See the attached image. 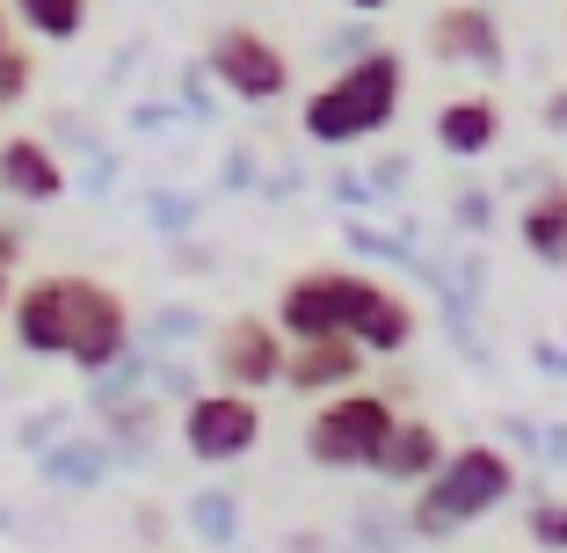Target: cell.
<instances>
[{
  "mask_svg": "<svg viewBox=\"0 0 567 553\" xmlns=\"http://www.w3.org/2000/svg\"><path fill=\"white\" fill-rule=\"evenodd\" d=\"M401 95H408L401 51L379 44V51H357L328 88H313L306 110H299V124H306V139H320V146H357V139H379L385 124L401 117Z\"/></svg>",
  "mask_w": 567,
  "mask_h": 553,
  "instance_id": "1",
  "label": "cell"
},
{
  "mask_svg": "<svg viewBox=\"0 0 567 553\" xmlns=\"http://www.w3.org/2000/svg\"><path fill=\"white\" fill-rule=\"evenodd\" d=\"M509 495H517V459L495 452V444H458V452H444V467L422 481L415 532L451 539V532H466V524H481L487 510H502Z\"/></svg>",
  "mask_w": 567,
  "mask_h": 553,
  "instance_id": "2",
  "label": "cell"
},
{
  "mask_svg": "<svg viewBox=\"0 0 567 553\" xmlns=\"http://www.w3.org/2000/svg\"><path fill=\"white\" fill-rule=\"evenodd\" d=\"M393 422H401V416H393V401H385V393H364V386L328 393V401L306 416V459H313V467H334V473L371 467Z\"/></svg>",
  "mask_w": 567,
  "mask_h": 553,
  "instance_id": "3",
  "label": "cell"
},
{
  "mask_svg": "<svg viewBox=\"0 0 567 553\" xmlns=\"http://www.w3.org/2000/svg\"><path fill=\"white\" fill-rule=\"evenodd\" d=\"M59 306H66V365L73 371H110L132 350V314L102 277L59 269Z\"/></svg>",
  "mask_w": 567,
  "mask_h": 553,
  "instance_id": "4",
  "label": "cell"
},
{
  "mask_svg": "<svg viewBox=\"0 0 567 553\" xmlns=\"http://www.w3.org/2000/svg\"><path fill=\"white\" fill-rule=\"evenodd\" d=\"M371 277L364 269H299L277 291V336L284 342H313V336H350L357 306H364Z\"/></svg>",
  "mask_w": 567,
  "mask_h": 553,
  "instance_id": "5",
  "label": "cell"
},
{
  "mask_svg": "<svg viewBox=\"0 0 567 553\" xmlns=\"http://www.w3.org/2000/svg\"><path fill=\"white\" fill-rule=\"evenodd\" d=\"M204 59H212V81L240 102H284L291 95V59H284V44L262 37V30H248V22L218 30Z\"/></svg>",
  "mask_w": 567,
  "mask_h": 553,
  "instance_id": "6",
  "label": "cell"
},
{
  "mask_svg": "<svg viewBox=\"0 0 567 553\" xmlns=\"http://www.w3.org/2000/svg\"><path fill=\"white\" fill-rule=\"evenodd\" d=\"M183 444H189V459H204V467L248 459L255 444H262V408H255V393H226V386L197 393V401L183 408Z\"/></svg>",
  "mask_w": 567,
  "mask_h": 553,
  "instance_id": "7",
  "label": "cell"
},
{
  "mask_svg": "<svg viewBox=\"0 0 567 553\" xmlns=\"http://www.w3.org/2000/svg\"><path fill=\"white\" fill-rule=\"evenodd\" d=\"M284 350H291V342L277 336V320L240 314V320H226V328H218L212 371H218V386H226V393H262V386L284 379Z\"/></svg>",
  "mask_w": 567,
  "mask_h": 553,
  "instance_id": "8",
  "label": "cell"
},
{
  "mask_svg": "<svg viewBox=\"0 0 567 553\" xmlns=\"http://www.w3.org/2000/svg\"><path fill=\"white\" fill-rule=\"evenodd\" d=\"M422 37H430L436 66L502 73V59H509V37H502V22H495V8H487V0H451V8H436Z\"/></svg>",
  "mask_w": 567,
  "mask_h": 553,
  "instance_id": "9",
  "label": "cell"
},
{
  "mask_svg": "<svg viewBox=\"0 0 567 553\" xmlns=\"http://www.w3.org/2000/svg\"><path fill=\"white\" fill-rule=\"evenodd\" d=\"M357 379H364V350H357L350 336H313V342H291V350H284L277 386H291L306 401H328V393H350Z\"/></svg>",
  "mask_w": 567,
  "mask_h": 553,
  "instance_id": "10",
  "label": "cell"
},
{
  "mask_svg": "<svg viewBox=\"0 0 567 553\" xmlns=\"http://www.w3.org/2000/svg\"><path fill=\"white\" fill-rule=\"evenodd\" d=\"M0 197H16V204H59L66 197V161H59V146H44V139H30V132L0 139Z\"/></svg>",
  "mask_w": 567,
  "mask_h": 553,
  "instance_id": "11",
  "label": "cell"
},
{
  "mask_svg": "<svg viewBox=\"0 0 567 553\" xmlns=\"http://www.w3.org/2000/svg\"><path fill=\"white\" fill-rule=\"evenodd\" d=\"M8 328L30 357H66V306H59V269L8 291Z\"/></svg>",
  "mask_w": 567,
  "mask_h": 553,
  "instance_id": "12",
  "label": "cell"
},
{
  "mask_svg": "<svg viewBox=\"0 0 567 553\" xmlns=\"http://www.w3.org/2000/svg\"><path fill=\"white\" fill-rule=\"evenodd\" d=\"M350 342L364 357H401L408 342H415V306H408L393 285H379V277H371L364 306H357V320H350Z\"/></svg>",
  "mask_w": 567,
  "mask_h": 553,
  "instance_id": "13",
  "label": "cell"
},
{
  "mask_svg": "<svg viewBox=\"0 0 567 553\" xmlns=\"http://www.w3.org/2000/svg\"><path fill=\"white\" fill-rule=\"evenodd\" d=\"M444 437H436V422H415V416H401L393 430H385V444H379V459L371 467L385 473V481H408V488H422L436 467H444Z\"/></svg>",
  "mask_w": 567,
  "mask_h": 553,
  "instance_id": "14",
  "label": "cell"
},
{
  "mask_svg": "<svg viewBox=\"0 0 567 553\" xmlns=\"http://www.w3.org/2000/svg\"><path fill=\"white\" fill-rule=\"evenodd\" d=\"M495 139H502L495 95H451L444 110H436V146H444L451 161H481V153H495Z\"/></svg>",
  "mask_w": 567,
  "mask_h": 553,
  "instance_id": "15",
  "label": "cell"
},
{
  "mask_svg": "<svg viewBox=\"0 0 567 553\" xmlns=\"http://www.w3.org/2000/svg\"><path fill=\"white\" fill-rule=\"evenodd\" d=\"M517 234H524V248H532V263L567 269V183L532 190V204H524V218H517Z\"/></svg>",
  "mask_w": 567,
  "mask_h": 553,
  "instance_id": "16",
  "label": "cell"
},
{
  "mask_svg": "<svg viewBox=\"0 0 567 553\" xmlns=\"http://www.w3.org/2000/svg\"><path fill=\"white\" fill-rule=\"evenodd\" d=\"M8 22L30 30L37 44H73L87 30V0H8Z\"/></svg>",
  "mask_w": 567,
  "mask_h": 553,
  "instance_id": "17",
  "label": "cell"
},
{
  "mask_svg": "<svg viewBox=\"0 0 567 553\" xmlns=\"http://www.w3.org/2000/svg\"><path fill=\"white\" fill-rule=\"evenodd\" d=\"M30 81H37V59L22 44H0V110H16L30 95Z\"/></svg>",
  "mask_w": 567,
  "mask_h": 553,
  "instance_id": "18",
  "label": "cell"
},
{
  "mask_svg": "<svg viewBox=\"0 0 567 553\" xmlns=\"http://www.w3.org/2000/svg\"><path fill=\"white\" fill-rule=\"evenodd\" d=\"M532 539L553 546V553H567V503H538L532 510Z\"/></svg>",
  "mask_w": 567,
  "mask_h": 553,
  "instance_id": "19",
  "label": "cell"
},
{
  "mask_svg": "<svg viewBox=\"0 0 567 553\" xmlns=\"http://www.w3.org/2000/svg\"><path fill=\"white\" fill-rule=\"evenodd\" d=\"M546 124H553V132H567V88H560V95L546 102Z\"/></svg>",
  "mask_w": 567,
  "mask_h": 553,
  "instance_id": "20",
  "label": "cell"
},
{
  "mask_svg": "<svg viewBox=\"0 0 567 553\" xmlns=\"http://www.w3.org/2000/svg\"><path fill=\"white\" fill-rule=\"evenodd\" d=\"M342 8H357V16H379V8H393V0H342Z\"/></svg>",
  "mask_w": 567,
  "mask_h": 553,
  "instance_id": "21",
  "label": "cell"
},
{
  "mask_svg": "<svg viewBox=\"0 0 567 553\" xmlns=\"http://www.w3.org/2000/svg\"><path fill=\"white\" fill-rule=\"evenodd\" d=\"M0 44H16V22H8V0H0Z\"/></svg>",
  "mask_w": 567,
  "mask_h": 553,
  "instance_id": "22",
  "label": "cell"
},
{
  "mask_svg": "<svg viewBox=\"0 0 567 553\" xmlns=\"http://www.w3.org/2000/svg\"><path fill=\"white\" fill-rule=\"evenodd\" d=\"M8 291H16V277H8V269H0V314H8Z\"/></svg>",
  "mask_w": 567,
  "mask_h": 553,
  "instance_id": "23",
  "label": "cell"
}]
</instances>
